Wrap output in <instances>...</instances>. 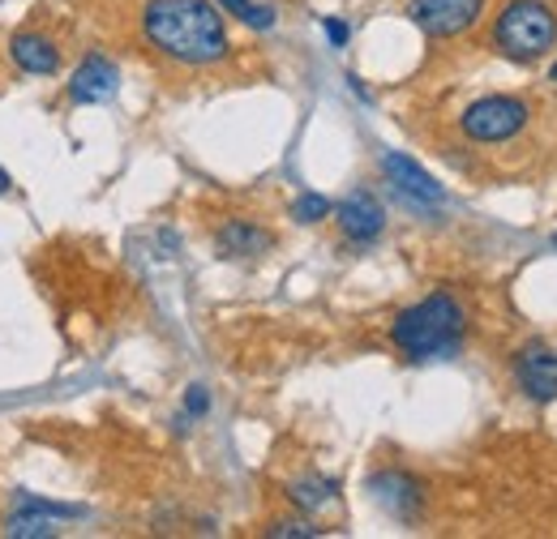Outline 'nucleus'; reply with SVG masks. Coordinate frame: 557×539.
<instances>
[{"mask_svg": "<svg viewBox=\"0 0 557 539\" xmlns=\"http://www.w3.org/2000/svg\"><path fill=\"white\" fill-rule=\"evenodd\" d=\"M141 35L176 65H214L227 57V26L210 0H146Z\"/></svg>", "mask_w": 557, "mask_h": 539, "instance_id": "f257e3e1", "label": "nucleus"}, {"mask_svg": "<svg viewBox=\"0 0 557 539\" xmlns=\"http://www.w3.org/2000/svg\"><path fill=\"white\" fill-rule=\"evenodd\" d=\"M468 338V309L450 291H433L391 322V342L412 360H450Z\"/></svg>", "mask_w": 557, "mask_h": 539, "instance_id": "f03ea898", "label": "nucleus"}, {"mask_svg": "<svg viewBox=\"0 0 557 539\" xmlns=\"http://www.w3.org/2000/svg\"><path fill=\"white\" fill-rule=\"evenodd\" d=\"M488 39H493V52L515 61V65H532V61L549 57L557 48L554 4L549 0H510V4H502Z\"/></svg>", "mask_w": 557, "mask_h": 539, "instance_id": "7ed1b4c3", "label": "nucleus"}, {"mask_svg": "<svg viewBox=\"0 0 557 539\" xmlns=\"http://www.w3.org/2000/svg\"><path fill=\"white\" fill-rule=\"evenodd\" d=\"M532 121V108L515 95H485L476 99L463 116H459V129L472 141H485V146H497V141H510L528 129Z\"/></svg>", "mask_w": 557, "mask_h": 539, "instance_id": "20e7f679", "label": "nucleus"}, {"mask_svg": "<svg viewBox=\"0 0 557 539\" xmlns=\"http://www.w3.org/2000/svg\"><path fill=\"white\" fill-rule=\"evenodd\" d=\"M382 176L391 180V189L404 198V202L412 205V210H437V205L446 202V189L420 167L417 159H408V154H399V150H382Z\"/></svg>", "mask_w": 557, "mask_h": 539, "instance_id": "39448f33", "label": "nucleus"}, {"mask_svg": "<svg viewBox=\"0 0 557 539\" xmlns=\"http://www.w3.org/2000/svg\"><path fill=\"white\" fill-rule=\"evenodd\" d=\"M481 13H485V0H412L408 4V17L429 39H455L472 30Z\"/></svg>", "mask_w": 557, "mask_h": 539, "instance_id": "423d86ee", "label": "nucleus"}, {"mask_svg": "<svg viewBox=\"0 0 557 539\" xmlns=\"http://www.w3.org/2000/svg\"><path fill=\"white\" fill-rule=\"evenodd\" d=\"M515 381L532 403H554L557 399V355L545 342H528L515 355Z\"/></svg>", "mask_w": 557, "mask_h": 539, "instance_id": "0eeeda50", "label": "nucleus"}, {"mask_svg": "<svg viewBox=\"0 0 557 539\" xmlns=\"http://www.w3.org/2000/svg\"><path fill=\"white\" fill-rule=\"evenodd\" d=\"M369 492H373V501H377L391 518H399V523H417L420 510H424V488H420L417 475H408V472H377L369 479Z\"/></svg>", "mask_w": 557, "mask_h": 539, "instance_id": "6e6552de", "label": "nucleus"}, {"mask_svg": "<svg viewBox=\"0 0 557 539\" xmlns=\"http://www.w3.org/2000/svg\"><path fill=\"white\" fill-rule=\"evenodd\" d=\"M335 218H339V231L348 236L351 245H369L386 227V210H382V202L373 193H364V189H356V193H348L344 202L335 205Z\"/></svg>", "mask_w": 557, "mask_h": 539, "instance_id": "1a4fd4ad", "label": "nucleus"}, {"mask_svg": "<svg viewBox=\"0 0 557 539\" xmlns=\"http://www.w3.org/2000/svg\"><path fill=\"white\" fill-rule=\"evenodd\" d=\"M116 90H121V68L112 65L108 57L90 52L82 65L73 68V77H70L73 103H108Z\"/></svg>", "mask_w": 557, "mask_h": 539, "instance_id": "9d476101", "label": "nucleus"}, {"mask_svg": "<svg viewBox=\"0 0 557 539\" xmlns=\"http://www.w3.org/2000/svg\"><path fill=\"white\" fill-rule=\"evenodd\" d=\"M82 510L77 505H52V501H35V497H26V505L17 510V514H9V523H4V531L13 539H48L57 536L61 527V518H77Z\"/></svg>", "mask_w": 557, "mask_h": 539, "instance_id": "9b49d317", "label": "nucleus"}, {"mask_svg": "<svg viewBox=\"0 0 557 539\" xmlns=\"http://www.w3.org/2000/svg\"><path fill=\"white\" fill-rule=\"evenodd\" d=\"M275 245V236L249 218H227L219 231H214V249L219 258H232V262H249V258H262L267 249Z\"/></svg>", "mask_w": 557, "mask_h": 539, "instance_id": "f8f14e48", "label": "nucleus"}, {"mask_svg": "<svg viewBox=\"0 0 557 539\" xmlns=\"http://www.w3.org/2000/svg\"><path fill=\"white\" fill-rule=\"evenodd\" d=\"M9 57H13V65L22 68V73H35V77H52L61 68V48L48 35H39V30L13 35L9 39Z\"/></svg>", "mask_w": 557, "mask_h": 539, "instance_id": "ddd939ff", "label": "nucleus"}, {"mask_svg": "<svg viewBox=\"0 0 557 539\" xmlns=\"http://www.w3.org/2000/svg\"><path fill=\"white\" fill-rule=\"evenodd\" d=\"M335 497H339V484H335V479H322V475H300V479L287 484V501H292L296 510H305V514H318V510L331 505Z\"/></svg>", "mask_w": 557, "mask_h": 539, "instance_id": "4468645a", "label": "nucleus"}, {"mask_svg": "<svg viewBox=\"0 0 557 539\" xmlns=\"http://www.w3.org/2000/svg\"><path fill=\"white\" fill-rule=\"evenodd\" d=\"M219 9H227L232 17H240V22L253 26V30H271V26H275V9L253 4V0H219Z\"/></svg>", "mask_w": 557, "mask_h": 539, "instance_id": "2eb2a0df", "label": "nucleus"}, {"mask_svg": "<svg viewBox=\"0 0 557 539\" xmlns=\"http://www.w3.org/2000/svg\"><path fill=\"white\" fill-rule=\"evenodd\" d=\"M267 536L271 539H318L322 536V527H313V523H305V518H278L267 527Z\"/></svg>", "mask_w": 557, "mask_h": 539, "instance_id": "dca6fc26", "label": "nucleus"}, {"mask_svg": "<svg viewBox=\"0 0 557 539\" xmlns=\"http://www.w3.org/2000/svg\"><path fill=\"white\" fill-rule=\"evenodd\" d=\"M326 214H331V202L322 193H305V198H296V205H292V218L296 223H322Z\"/></svg>", "mask_w": 557, "mask_h": 539, "instance_id": "f3484780", "label": "nucleus"}, {"mask_svg": "<svg viewBox=\"0 0 557 539\" xmlns=\"http://www.w3.org/2000/svg\"><path fill=\"white\" fill-rule=\"evenodd\" d=\"M185 411H189V415H207L210 411V394L202 390V386H189V394H185Z\"/></svg>", "mask_w": 557, "mask_h": 539, "instance_id": "a211bd4d", "label": "nucleus"}, {"mask_svg": "<svg viewBox=\"0 0 557 539\" xmlns=\"http://www.w3.org/2000/svg\"><path fill=\"white\" fill-rule=\"evenodd\" d=\"M322 30H326V39H331L335 48H344V43H348V22H339V17H326V22H322Z\"/></svg>", "mask_w": 557, "mask_h": 539, "instance_id": "6ab92c4d", "label": "nucleus"}, {"mask_svg": "<svg viewBox=\"0 0 557 539\" xmlns=\"http://www.w3.org/2000/svg\"><path fill=\"white\" fill-rule=\"evenodd\" d=\"M9 185H13V180H9V172H4V167H0V198H4V193H9Z\"/></svg>", "mask_w": 557, "mask_h": 539, "instance_id": "aec40b11", "label": "nucleus"}, {"mask_svg": "<svg viewBox=\"0 0 557 539\" xmlns=\"http://www.w3.org/2000/svg\"><path fill=\"white\" fill-rule=\"evenodd\" d=\"M554 82H557V65H554Z\"/></svg>", "mask_w": 557, "mask_h": 539, "instance_id": "412c9836", "label": "nucleus"}, {"mask_svg": "<svg viewBox=\"0 0 557 539\" xmlns=\"http://www.w3.org/2000/svg\"><path fill=\"white\" fill-rule=\"evenodd\" d=\"M554 245H557V236H554Z\"/></svg>", "mask_w": 557, "mask_h": 539, "instance_id": "4be33fe9", "label": "nucleus"}]
</instances>
